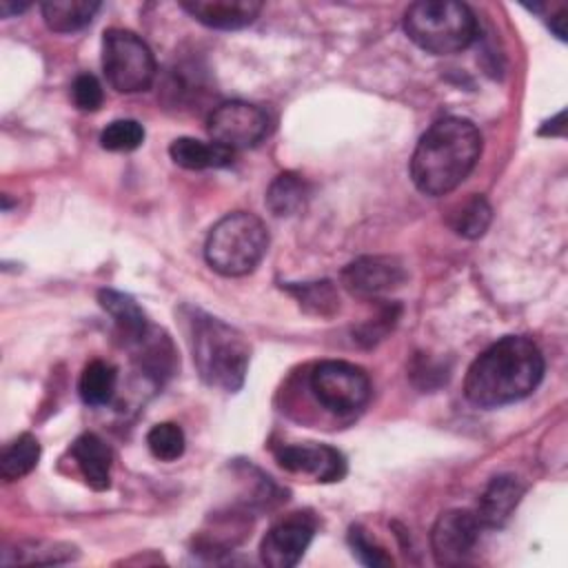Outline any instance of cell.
I'll use <instances>...</instances> for the list:
<instances>
[{"mask_svg":"<svg viewBox=\"0 0 568 568\" xmlns=\"http://www.w3.org/2000/svg\"><path fill=\"white\" fill-rule=\"evenodd\" d=\"M544 377L539 346L521 335H508L490 344L468 366L464 395L470 404L495 408L528 397Z\"/></svg>","mask_w":568,"mask_h":568,"instance_id":"1","label":"cell"},{"mask_svg":"<svg viewBox=\"0 0 568 568\" xmlns=\"http://www.w3.org/2000/svg\"><path fill=\"white\" fill-rule=\"evenodd\" d=\"M481 155V133L457 115L430 124L419 138L410 158V178L415 186L433 197L455 191L475 169Z\"/></svg>","mask_w":568,"mask_h":568,"instance_id":"2","label":"cell"},{"mask_svg":"<svg viewBox=\"0 0 568 568\" xmlns=\"http://www.w3.org/2000/svg\"><path fill=\"white\" fill-rule=\"evenodd\" d=\"M186 328L193 364L209 386L222 390H240L248 366V342L231 324L189 308Z\"/></svg>","mask_w":568,"mask_h":568,"instance_id":"3","label":"cell"},{"mask_svg":"<svg viewBox=\"0 0 568 568\" xmlns=\"http://www.w3.org/2000/svg\"><path fill=\"white\" fill-rule=\"evenodd\" d=\"M406 36L433 55L464 51L477 38V18L464 2L422 0L404 13Z\"/></svg>","mask_w":568,"mask_h":568,"instance_id":"4","label":"cell"},{"mask_svg":"<svg viewBox=\"0 0 568 568\" xmlns=\"http://www.w3.org/2000/svg\"><path fill=\"white\" fill-rule=\"evenodd\" d=\"M268 248V231L264 222L246 211L224 215L213 224L204 244L209 266L226 277L251 273Z\"/></svg>","mask_w":568,"mask_h":568,"instance_id":"5","label":"cell"},{"mask_svg":"<svg viewBox=\"0 0 568 568\" xmlns=\"http://www.w3.org/2000/svg\"><path fill=\"white\" fill-rule=\"evenodd\" d=\"M102 69L120 93L146 91L155 80V58L149 44L126 29H106L102 36Z\"/></svg>","mask_w":568,"mask_h":568,"instance_id":"6","label":"cell"},{"mask_svg":"<svg viewBox=\"0 0 568 568\" xmlns=\"http://www.w3.org/2000/svg\"><path fill=\"white\" fill-rule=\"evenodd\" d=\"M308 386L320 406L339 417L359 413L371 397V379L366 371L344 359L315 364L308 373Z\"/></svg>","mask_w":568,"mask_h":568,"instance_id":"7","label":"cell"},{"mask_svg":"<svg viewBox=\"0 0 568 568\" xmlns=\"http://www.w3.org/2000/svg\"><path fill=\"white\" fill-rule=\"evenodd\" d=\"M206 131L211 140L224 149H248L262 142L268 133V115L257 104L231 100L211 111Z\"/></svg>","mask_w":568,"mask_h":568,"instance_id":"8","label":"cell"},{"mask_svg":"<svg viewBox=\"0 0 568 568\" xmlns=\"http://www.w3.org/2000/svg\"><path fill=\"white\" fill-rule=\"evenodd\" d=\"M479 521L475 513L453 508L437 517L433 530H430V550L435 557V564L439 566H459L464 564L477 539H479Z\"/></svg>","mask_w":568,"mask_h":568,"instance_id":"9","label":"cell"},{"mask_svg":"<svg viewBox=\"0 0 568 568\" xmlns=\"http://www.w3.org/2000/svg\"><path fill=\"white\" fill-rule=\"evenodd\" d=\"M406 282V271L399 260L388 255H366L351 262L342 271V284L348 293L366 300H379L382 295L399 288Z\"/></svg>","mask_w":568,"mask_h":568,"instance_id":"10","label":"cell"},{"mask_svg":"<svg viewBox=\"0 0 568 568\" xmlns=\"http://www.w3.org/2000/svg\"><path fill=\"white\" fill-rule=\"evenodd\" d=\"M313 535H315V521L306 515L295 513L277 521L275 526H271V530L264 535L260 544L262 564L271 568L295 566L304 557Z\"/></svg>","mask_w":568,"mask_h":568,"instance_id":"11","label":"cell"},{"mask_svg":"<svg viewBox=\"0 0 568 568\" xmlns=\"http://www.w3.org/2000/svg\"><path fill=\"white\" fill-rule=\"evenodd\" d=\"M275 459L284 470L304 473L317 481H339L346 475L344 455L328 444H291L275 448Z\"/></svg>","mask_w":568,"mask_h":568,"instance_id":"12","label":"cell"},{"mask_svg":"<svg viewBox=\"0 0 568 568\" xmlns=\"http://www.w3.org/2000/svg\"><path fill=\"white\" fill-rule=\"evenodd\" d=\"M182 9L211 29H244L262 11V4L255 0H186Z\"/></svg>","mask_w":568,"mask_h":568,"instance_id":"13","label":"cell"},{"mask_svg":"<svg viewBox=\"0 0 568 568\" xmlns=\"http://www.w3.org/2000/svg\"><path fill=\"white\" fill-rule=\"evenodd\" d=\"M524 484L515 475H497L484 488L475 517L481 528H501L524 497Z\"/></svg>","mask_w":568,"mask_h":568,"instance_id":"14","label":"cell"},{"mask_svg":"<svg viewBox=\"0 0 568 568\" xmlns=\"http://www.w3.org/2000/svg\"><path fill=\"white\" fill-rule=\"evenodd\" d=\"M71 455L84 477V481L93 490H106L111 486V464L113 453L109 444L95 433H82L71 444Z\"/></svg>","mask_w":568,"mask_h":568,"instance_id":"15","label":"cell"},{"mask_svg":"<svg viewBox=\"0 0 568 568\" xmlns=\"http://www.w3.org/2000/svg\"><path fill=\"white\" fill-rule=\"evenodd\" d=\"M98 302L113 317L115 333L124 346L138 344L151 328L144 311L135 304V300L131 295L113 291V288H102L98 293Z\"/></svg>","mask_w":568,"mask_h":568,"instance_id":"16","label":"cell"},{"mask_svg":"<svg viewBox=\"0 0 568 568\" xmlns=\"http://www.w3.org/2000/svg\"><path fill=\"white\" fill-rule=\"evenodd\" d=\"M171 160L191 171H202V169H222L233 164V151L224 149L220 144L202 142L195 138H178L169 146Z\"/></svg>","mask_w":568,"mask_h":568,"instance_id":"17","label":"cell"},{"mask_svg":"<svg viewBox=\"0 0 568 568\" xmlns=\"http://www.w3.org/2000/svg\"><path fill=\"white\" fill-rule=\"evenodd\" d=\"M42 18L47 27L55 33H75L84 29L93 16L100 11L95 0H51L42 7Z\"/></svg>","mask_w":568,"mask_h":568,"instance_id":"18","label":"cell"},{"mask_svg":"<svg viewBox=\"0 0 568 568\" xmlns=\"http://www.w3.org/2000/svg\"><path fill=\"white\" fill-rule=\"evenodd\" d=\"M311 195V189L306 180L293 171L280 173L268 191H266V206L277 217H288L300 213L306 206V200Z\"/></svg>","mask_w":568,"mask_h":568,"instance_id":"19","label":"cell"},{"mask_svg":"<svg viewBox=\"0 0 568 568\" xmlns=\"http://www.w3.org/2000/svg\"><path fill=\"white\" fill-rule=\"evenodd\" d=\"M135 359L140 368L155 382H162L173 373L175 366V353L166 335H160L155 328H149L146 335L133 344Z\"/></svg>","mask_w":568,"mask_h":568,"instance_id":"20","label":"cell"},{"mask_svg":"<svg viewBox=\"0 0 568 568\" xmlns=\"http://www.w3.org/2000/svg\"><path fill=\"white\" fill-rule=\"evenodd\" d=\"M118 386V371L104 359H93L82 368L78 393L89 406H104L113 399Z\"/></svg>","mask_w":568,"mask_h":568,"instance_id":"21","label":"cell"},{"mask_svg":"<svg viewBox=\"0 0 568 568\" xmlns=\"http://www.w3.org/2000/svg\"><path fill=\"white\" fill-rule=\"evenodd\" d=\"M40 459V444L31 433L11 439L0 455V475L4 481H16L29 475Z\"/></svg>","mask_w":568,"mask_h":568,"instance_id":"22","label":"cell"},{"mask_svg":"<svg viewBox=\"0 0 568 568\" xmlns=\"http://www.w3.org/2000/svg\"><path fill=\"white\" fill-rule=\"evenodd\" d=\"M493 220V209L484 195H470L457 211L450 213V226L457 235L466 240H477L486 233Z\"/></svg>","mask_w":568,"mask_h":568,"instance_id":"23","label":"cell"},{"mask_svg":"<svg viewBox=\"0 0 568 568\" xmlns=\"http://www.w3.org/2000/svg\"><path fill=\"white\" fill-rule=\"evenodd\" d=\"M288 291L297 297L300 306L306 313L328 317L339 308L337 291H335L333 282H328V280L313 282V284H302V286H288Z\"/></svg>","mask_w":568,"mask_h":568,"instance_id":"24","label":"cell"},{"mask_svg":"<svg viewBox=\"0 0 568 568\" xmlns=\"http://www.w3.org/2000/svg\"><path fill=\"white\" fill-rule=\"evenodd\" d=\"M146 446L151 455L160 462H173L182 457L186 439L178 424L173 422H160L146 433Z\"/></svg>","mask_w":568,"mask_h":568,"instance_id":"25","label":"cell"},{"mask_svg":"<svg viewBox=\"0 0 568 568\" xmlns=\"http://www.w3.org/2000/svg\"><path fill=\"white\" fill-rule=\"evenodd\" d=\"M144 142V126L138 120H113L100 133V146L115 153L135 151Z\"/></svg>","mask_w":568,"mask_h":568,"instance_id":"26","label":"cell"},{"mask_svg":"<svg viewBox=\"0 0 568 568\" xmlns=\"http://www.w3.org/2000/svg\"><path fill=\"white\" fill-rule=\"evenodd\" d=\"M73 546H64V544H27V546H16V550H7L13 552V557H4L2 564H62L75 557Z\"/></svg>","mask_w":568,"mask_h":568,"instance_id":"27","label":"cell"},{"mask_svg":"<svg viewBox=\"0 0 568 568\" xmlns=\"http://www.w3.org/2000/svg\"><path fill=\"white\" fill-rule=\"evenodd\" d=\"M399 317V306L395 302H386L379 306V313L373 322H364L357 331H355V339L362 342L364 346H373L379 339H384V335L395 326Z\"/></svg>","mask_w":568,"mask_h":568,"instance_id":"28","label":"cell"},{"mask_svg":"<svg viewBox=\"0 0 568 568\" xmlns=\"http://www.w3.org/2000/svg\"><path fill=\"white\" fill-rule=\"evenodd\" d=\"M71 98L75 102V106L84 113H93L102 106L104 93H102V84L98 82L95 75L91 73H80L73 84H71Z\"/></svg>","mask_w":568,"mask_h":568,"instance_id":"29","label":"cell"},{"mask_svg":"<svg viewBox=\"0 0 568 568\" xmlns=\"http://www.w3.org/2000/svg\"><path fill=\"white\" fill-rule=\"evenodd\" d=\"M348 544L353 548V555L364 564V566H373V568H382V566H390L393 559L379 548L375 546L366 532L359 526H353L348 532Z\"/></svg>","mask_w":568,"mask_h":568,"instance_id":"30","label":"cell"},{"mask_svg":"<svg viewBox=\"0 0 568 568\" xmlns=\"http://www.w3.org/2000/svg\"><path fill=\"white\" fill-rule=\"evenodd\" d=\"M29 9V4L27 2H20V4H11V2H0V13L4 16V18H9V16H13V13H22V11H27Z\"/></svg>","mask_w":568,"mask_h":568,"instance_id":"31","label":"cell"}]
</instances>
